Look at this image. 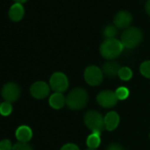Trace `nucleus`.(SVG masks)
<instances>
[{
    "label": "nucleus",
    "mask_w": 150,
    "mask_h": 150,
    "mask_svg": "<svg viewBox=\"0 0 150 150\" xmlns=\"http://www.w3.org/2000/svg\"><path fill=\"white\" fill-rule=\"evenodd\" d=\"M124 46L115 38L106 39L100 46V53L105 59L112 60L117 58L122 53Z\"/></svg>",
    "instance_id": "nucleus-1"
},
{
    "label": "nucleus",
    "mask_w": 150,
    "mask_h": 150,
    "mask_svg": "<svg viewBox=\"0 0 150 150\" xmlns=\"http://www.w3.org/2000/svg\"><path fill=\"white\" fill-rule=\"evenodd\" d=\"M88 101V92L82 88L72 90L66 97V105L72 110H80L85 107Z\"/></svg>",
    "instance_id": "nucleus-2"
},
{
    "label": "nucleus",
    "mask_w": 150,
    "mask_h": 150,
    "mask_svg": "<svg viewBox=\"0 0 150 150\" xmlns=\"http://www.w3.org/2000/svg\"><path fill=\"white\" fill-rule=\"evenodd\" d=\"M142 40V32L138 27H128L121 35V43L126 48H133Z\"/></svg>",
    "instance_id": "nucleus-3"
},
{
    "label": "nucleus",
    "mask_w": 150,
    "mask_h": 150,
    "mask_svg": "<svg viewBox=\"0 0 150 150\" xmlns=\"http://www.w3.org/2000/svg\"><path fill=\"white\" fill-rule=\"evenodd\" d=\"M85 125L92 133H102L105 129L104 118L96 111H88L84 116Z\"/></svg>",
    "instance_id": "nucleus-4"
},
{
    "label": "nucleus",
    "mask_w": 150,
    "mask_h": 150,
    "mask_svg": "<svg viewBox=\"0 0 150 150\" xmlns=\"http://www.w3.org/2000/svg\"><path fill=\"white\" fill-rule=\"evenodd\" d=\"M50 85L51 90L55 92L63 93L67 90L69 85L67 76L62 72H56L50 76Z\"/></svg>",
    "instance_id": "nucleus-5"
},
{
    "label": "nucleus",
    "mask_w": 150,
    "mask_h": 150,
    "mask_svg": "<svg viewBox=\"0 0 150 150\" xmlns=\"http://www.w3.org/2000/svg\"><path fill=\"white\" fill-rule=\"evenodd\" d=\"M85 81L91 86H97L103 82V71L96 66H88L84 72Z\"/></svg>",
    "instance_id": "nucleus-6"
},
{
    "label": "nucleus",
    "mask_w": 150,
    "mask_h": 150,
    "mask_svg": "<svg viewBox=\"0 0 150 150\" xmlns=\"http://www.w3.org/2000/svg\"><path fill=\"white\" fill-rule=\"evenodd\" d=\"M1 95L5 101L12 103L17 101V99L19 98L20 89L19 85L14 83H7L2 88Z\"/></svg>",
    "instance_id": "nucleus-7"
},
{
    "label": "nucleus",
    "mask_w": 150,
    "mask_h": 150,
    "mask_svg": "<svg viewBox=\"0 0 150 150\" xmlns=\"http://www.w3.org/2000/svg\"><path fill=\"white\" fill-rule=\"evenodd\" d=\"M96 101L103 108H111L118 104V98L114 91H103L97 95Z\"/></svg>",
    "instance_id": "nucleus-8"
},
{
    "label": "nucleus",
    "mask_w": 150,
    "mask_h": 150,
    "mask_svg": "<svg viewBox=\"0 0 150 150\" xmlns=\"http://www.w3.org/2000/svg\"><path fill=\"white\" fill-rule=\"evenodd\" d=\"M50 86L45 82L42 81L35 82L30 87L31 95L37 99H42L47 98L50 94Z\"/></svg>",
    "instance_id": "nucleus-9"
},
{
    "label": "nucleus",
    "mask_w": 150,
    "mask_h": 150,
    "mask_svg": "<svg viewBox=\"0 0 150 150\" xmlns=\"http://www.w3.org/2000/svg\"><path fill=\"white\" fill-rule=\"evenodd\" d=\"M133 20V17L129 11H121L118 12L114 18V25L117 28H128Z\"/></svg>",
    "instance_id": "nucleus-10"
},
{
    "label": "nucleus",
    "mask_w": 150,
    "mask_h": 150,
    "mask_svg": "<svg viewBox=\"0 0 150 150\" xmlns=\"http://www.w3.org/2000/svg\"><path fill=\"white\" fill-rule=\"evenodd\" d=\"M105 129L108 131L115 130L119 124V116L116 112H110L104 117Z\"/></svg>",
    "instance_id": "nucleus-11"
},
{
    "label": "nucleus",
    "mask_w": 150,
    "mask_h": 150,
    "mask_svg": "<svg viewBox=\"0 0 150 150\" xmlns=\"http://www.w3.org/2000/svg\"><path fill=\"white\" fill-rule=\"evenodd\" d=\"M15 136L19 142H28L33 136L31 128L27 126H20L15 133Z\"/></svg>",
    "instance_id": "nucleus-12"
},
{
    "label": "nucleus",
    "mask_w": 150,
    "mask_h": 150,
    "mask_svg": "<svg viewBox=\"0 0 150 150\" xmlns=\"http://www.w3.org/2000/svg\"><path fill=\"white\" fill-rule=\"evenodd\" d=\"M24 7L22 6L21 4L19 3H15L14 4H12L9 10V17L12 21L18 22L19 20L22 19L23 16H24Z\"/></svg>",
    "instance_id": "nucleus-13"
},
{
    "label": "nucleus",
    "mask_w": 150,
    "mask_h": 150,
    "mask_svg": "<svg viewBox=\"0 0 150 150\" xmlns=\"http://www.w3.org/2000/svg\"><path fill=\"white\" fill-rule=\"evenodd\" d=\"M121 69L120 65L117 62H106L103 67V73L109 76V77H115L117 76H118V72L119 69Z\"/></svg>",
    "instance_id": "nucleus-14"
},
{
    "label": "nucleus",
    "mask_w": 150,
    "mask_h": 150,
    "mask_svg": "<svg viewBox=\"0 0 150 150\" xmlns=\"http://www.w3.org/2000/svg\"><path fill=\"white\" fill-rule=\"evenodd\" d=\"M49 104L54 109H61L64 107L65 104H66V98H65L62 93L55 92L50 96L49 99Z\"/></svg>",
    "instance_id": "nucleus-15"
},
{
    "label": "nucleus",
    "mask_w": 150,
    "mask_h": 150,
    "mask_svg": "<svg viewBox=\"0 0 150 150\" xmlns=\"http://www.w3.org/2000/svg\"><path fill=\"white\" fill-rule=\"evenodd\" d=\"M101 144V134L92 133L87 139V145L88 149H96Z\"/></svg>",
    "instance_id": "nucleus-16"
},
{
    "label": "nucleus",
    "mask_w": 150,
    "mask_h": 150,
    "mask_svg": "<svg viewBox=\"0 0 150 150\" xmlns=\"http://www.w3.org/2000/svg\"><path fill=\"white\" fill-rule=\"evenodd\" d=\"M118 76L123 81H128L133 76V71L128 67H121V69H119V72H118Z\"/></svg>",
    "instance_id": "nucleus-17"
},
{
    "label": "nucleus",
    "mask_w": 150,
    "mask_h": 150,
    "mask_svg": "<svg viewBox=\"0 0 150 150\" xmlns=\"http://www.w3.org/2000/svg\"><path fill=\"white\" fill-rule=\"evenodd\" d=\"M12 112V106L10 102L4 101L0 104V114L3 116H8Z\"/></svg>",
    "instance_id": "nucleus-18"
},
{
    "label": "nucleus",
    "mask_w": 150,
    "mask_h": 150,
    "mask_svg": "<svg viewBox=\"0 0 150 150\" xmlns=\"http://www.w3.org/2000/svg\"><path fill=\"white\" fill-rule=\"evenodd\" d=\"M116 95H117V98H118V100H124L126 98H128L129 96V90L126 88V87H119L115 91Z\"/></svg>",
    "instance_id": "nucleus-19"
},
{
    "label": "nucleus",
    "mask_w": 150,
    "mask_h": 150,
    "mask_svg": "<svg viewBox=\"0 0 150 150\" xmlns=\"http://www.w3.org/2000/svg\"><path fill=\"white\" fill-rule=\"evenodd\" d=\"M140 71L142 76L147 78H150V61H146L141 63L140 67Z\"/></svg>",
    "instance_id": "nucleus-20"
},
{
    "label": "nucleus",
    "mask_w": 150,
    "mask_h": 150,
    "mask_svg": "<svg viewBox=\"0 0 150 150\" xmlns=\"http://www.w3.org/2000/svg\"><path fill=\"white\" fill-rule=\"evenodd\" d=\"M117 34V27L115 25H108L103 30V35L107 38H114V36Z\"/></svg>",
    "instance_id": "nucleus-21"
},
{
    "label": "nucleus",
    "mask_w": 150,
    "mask_h": 150,
    "mask_svg": "<svg viewBox=\"0 0 150 150\" xmlns=\"http://www.w3.org/2000/svg\"><path fill=\"white\" fill-rule=\"evenodd\" d=\"M12 150H34L27 142H18L13 145Z\"/></svg>",
    "instance_id": "nucleus-22"
},
{
    "label": "nucleus",
    "mask_w": 150,
    "mask_h": 150,
    "mask_svg": "<svg viewBox=\"0 0 150 150\" xmlns=\"http://www.w3.org/2000/svg\"><path fill=\"white\" fill-rule=\"evenodd\" d=\"M11 142L9 140H3L0 142V150H12Z\"/></svg>",
    "instance_id": "nucleus-23"
},
{
    "label": "nucleus",
    "mask_w": 150,
    "mask_h": 150,
    "mask_svg": "<svg viewBox=\"0 0 150 150\" xmlns=\"http://www.w3.org/2000/svg\"><path fill=\"white\" fill-rule=\"evenodd\" d=\"M60 150H80V149L77 145L73 143H68V144L64 145Z\"/></svg>",
    "instance_id": "nucleus-24"
},
{
    "label": "nucleus",
    "mask_w": 150,
    "mask_h": 150,
    "mask_svg": "<svg viewBox=\"0 0 150 150\" xmlns=\"http://www.w3.org/2000/svg\"><path fill=\"white\" fill-rule=\"evenodd\" d=\"M107 150H125L124 148L118 143H111L108 146Z\"/></svg>",
    "instance_id": "nucleus-25"
},
{
    "label": "nucleus",
    "mask_w": 150,
    "mask_h": 150,
    "mask_svg": "<svg viewBox=\"0 0 150 150\" xmlns=\"http://www.w3.org/2000/svg\"><path fill=\"white\" fill-rule=\"evenodd\" d=\"M146 11H147L148 14L150 16V0H148V2L146 4Z\"/></svg>",
    "instance_id": "nucleus-26"
},
{
    "label": "nucleus",
    "mask_w": 150,
    "mask_h": 150,
    "mask_svg": "<svg viewBox=\"0 0 150 150\" xmlns=\"http://www.w3.org/2000/svg\"><path fill=\"white\" fill-rule=\"evenodd\" d=\"M16 3H19V4H23V3H26L27 0H14Z\"/></svg>",
    "instance_id": "nucleus-27"
},
{
    "label": "nucleus",
    "mask_w": 150,
    "mask_h": 150,
    "mask_svg": "<svg viewBox=\"0 0 150 150\" xmlns=\"http://www.w3.org/2000/svg\"><path fill=\"white\" fill-rule=\"evenodd\" d=\"M86 150H95V149H88Z\"/></svg>",
    "instance_id": "nucleus-28"
},
{
    "label": "nucleus",
    "mask_w": 150,
    "mask_h": 150,
    "mask_svg": "<svg viewBox=\"0 0 150 150\" xmlns=\"http://www.w3.org/2000/svg\"><path fill=\"white\" fill-rule=\"evenodd\" d=\"M149 137H150V136H149Z\"/></svg>",
    "instance_id": "nucleus-29"
}]
</instances>
